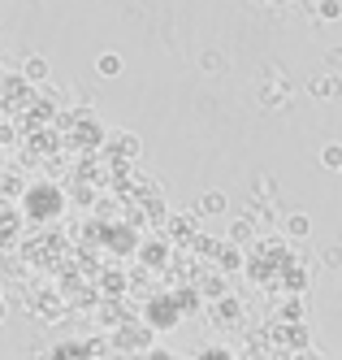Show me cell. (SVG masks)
Listing matches in <instances>:
<instances>
[{"label":"cell","instance_id":"6","mask_svg":"<svg viewBox=\"0 0 342 360\" xmlns=\"http://www.w3.org/2000/svg\"><path fill=\"white\" fill-rule=\"evenodd\" d=\"M121 65H126V61H121L117 53H100V57H96V70H100V79H117V74H121Z\"/></svg>","mask_w":342,"mask_h":360},{"label":"cell","instance_id":"4","mask_svg":"<svg viewBox=\"0 0 342 360\" xmlns=\"http://www.w3.org/2000/svg\"><path fill=\"white\" fill-rule=\"evenodd\" d=\"M22 79H26V83H44V79H48V61H44V57H26V61H22Z\"/></svg>","mask_w":342,"mask_h":360},{"label":"cell","instance_id":"1","mask_svg":"<svg viewBox=\"0 0 342 360\" xmlns=\"http://www.w3.org/2000/svg\"><path fill=\"white\" fill-rule=\"evenodd\" d=\"M147 326H156V330H173V326H178V308L165 304V300H156V304L147 308Z\"/></svg>","mask_w":342,"mask_h":360},{"label":"cell","instance_id":"12","mask_svg":"<svg viewBox=\"0 0 342 360\" xmlns=\"http://www.w3.org/2000/svg\"><path fill=\"white\" fill-rule=\"evenodd\" d=\"M269 195H277V183H273L269 174H265V178L256 183V200H269Z\"/></svg>","mask_w":342,"mask_h":360},{"label":"cell","instance_id":"14","mask_svg":"<svg viewBox=\"0 0 342 360\" xmlns=\"http://www.w3.org/2000/svg\"><path fill=\"white\" fill-rule=\"evenodd\" d=\"M0 321H5V304H0Z\"/></svg>","mask_w":342,"mask_h":360},{"label":"cell","instance_id":"3","mask_svg":"<svg viewBox=\"0 0 342 360\" xmlns=\"http://www.w3.org/2000/svg\"><path fill=\"white\" fill-rule=\"evenodd\" d=\"M308 91H312V96H321V100H329V96L342 91V79H334V74H321V79H312V83H308Z\"/></svg>","mask_w":342,"mask_h":360},{"label":"cell","instance_id":"2","mask_svg":"<svg viewBox=\"0 0 342 360\" xmlns=\"http://www.w3.org/2000/svg\"><path fill=\"white\" fill-rule=\"evenodd\" d=\"M230 209V195L225 191H204V200H199V213L204 217H221Z\"/></svg>","mask_w":342,"mask_h":360},{"label":"cell","instance_id":"15","mask_svg":"<svg viewBox=\"0 0 342 360\" xmlns=\"http://www.w3.org/2000/svg\"><path fill=\"white\" fill-rule=\"evenodd\" d=\"M269 5H286V0H269Z\"/></svg>","mask_w":342,"mask_h":360},{"label":"cell","instance_id":"10","mask_svg":"<svg viewBox=\"0 0 342 360\" xmlns=\"http://www.w3.org/2000/svg\"><path fill=\"white\" fill-rule=\"evenodd\" d=\"M199 65H204L208 74H221V70H225V57H221V53H204V57H199Z\"/></svg>","mask_w":342,"mask_h":360},{"label":"cell","instance_id":"9","mask_svg":"<svg viewBox=\"0 0 342 360\" xmlns=\"http://www.w3.org/2000/svg\"><path fill=\"white\" fill-rule=\"evenodd\" d=\"M48 352H52V356H61V360H65V356H87V352H83V343H52Z\"/></svg>","mask_w":342,"mask_h":360},{"label":"cell","instance_id":"11","mask_svg":"<svg viewBox=\"0 0 342 360\" xmlns=\"http://www.w3.org/2000/svg\"><path fill=\"white\" fill-rule=\"evenodd\" d=\"M325 22H338L342 18V0H321V9H317Z\"/></svg>","mask_w":342,"mask_h":360},{"label":"cell","instance_id":"5","mask_svg":"<svg viewBox=\"0 0 342 360\" xmlns=\"http://www.w3.org/2000/svg\"><path fill=\"white\" fill-rule=\"evenodd\" d=\"M312 235V221L303 213H286V239H308Z\"/></svg>","mask_w":342,"mask_h":360},{"label":"cell","instance_id":"8","mask_svg":"<svg viewBox=\"0 0 342 360\" xmlns=\"http://www.w3.org/2000/svg\"><path fill=\"white\" fill-rule=\"evenodd\" d=\"M260 100H265V105H286V87L282 83H269L265 91H260Z\"/></svg>","mask_w":342,"mask_h":360},{"label":"cell","instance_id":"13","mask_svg":"<svg viewBox=\"0 0 342 360\" xmlns=\"http://www.w3.org/2000/svg\"><path fill=\"white\" fill-rule=\"evenodd\" d=\"M325 265H329V269L342 265V248H329V252H325Z\"/></svg>","mask_w":342,"mask_h":360},{"label":"cell","instance_id":"7","mask_svg":"<svg viewBox=\"0 0 342 360\" xmlns=\"http://www.w3.org/2000/svg\"><path fill=\"white\" fill-rule=\"evenodd\" d=\"M321 165L325 169H342V143H325L321 148Z\"/></svg>","mask_w":342,"mask_h":360}]
</instances>
